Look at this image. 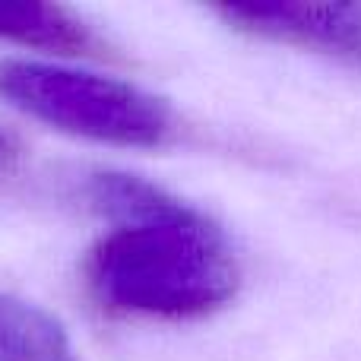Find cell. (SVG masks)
Returning <instances> with one entry per match:
<instances>
[{
  "instance_id": "cell-1",
  "label": "cell",
  "mask_w": 361,
  "mask_h": 361,
  "mask_svg": "<svg viewBox=\"0 0 361 361\" xmlns=\"http://www.w3.org/2000/svg\"><path fill=\"white\" fill-rule=\"evenodd\" d=\"M99 209L114 228L92 247L86 279L105 307L162 320H193L225 307L241 269L216 222L159 184L118 171Z\"/></svg>"
},
{
  "instance_id": "cell-2",
  "label": "cell",
  "mask_w": 361,
  "mask_h": 361,
  "mask_svg": "<svg viewBox=\"0 0 361 361\" xmlns=\"http://www.w3.org/2000/svg\"><path fill=\"white\" fill-rule=\"evenodd\" d=\"M0 95L29 118L92 143L152 149L175 130L171 108L127 80L44 61L0 63Z\"/></svg>"
},
{
  "instance_id": "cell-4",
  "label": "cell",
  "mask_w": 361,
  "mask_h": 361,
  "mask_svg": "<svg viewBox=\"0 0 361 361\" xmlns=\"http://www.w3.org/2000/svg\"><path fill=\"white\" fill-rule=\"evenodd\" d=\"M0 42L42 48L54 54H108L95 29L67 6L38 0H0Z\"/></svg>"
},
{
  "instance_id": "cell-6",
  "label": "cell",
  "mask_w": 361,
  "mask_h": 361,
  "mask_svg": "<svg viewBox=\"0 0 361 361\" xmlns=\"http://www.w3.org/2000/svg\"><path fill=\"white\" fill-rule=\"evenodd\" d=\"M23 162H25L23 140H19L16 133L10 130V127L0 124V184L16 175V171L23 169Z\"/></svg>"
},
{
  "instance_id": "cell-5",
  "label": "cell",
  "mask_w": 361,
  "mask_h": 361,
  "mask_svg": "<svg viewBox=\"0 0 361 361\" xmlns=\"http://www.w3.org/2000/svg\"><path fill=\"white\" fill-rule=\"evenodd\" d=\"M0 361H76V352L57 317L0 292Z\"/></svg>"
},
{
  "instance_id": "cell-3",
  "label": "cell",
  "mask_w": 361,
  "mask_h": 361,
  "mask_svg": "<svg viewBox=\"0 0 361 361\" xmlns=\"http://www.w3.org/2000/svg\"><path fill=\"white\" fill-rule=\"evenodd\" d=\"M219 16L238 32L361 61V4H228Z\"/></svg>"
}]
</instances>
